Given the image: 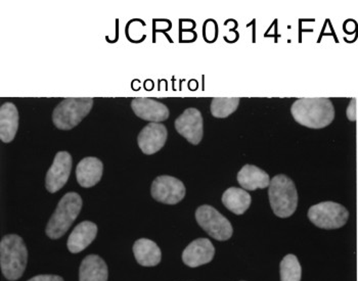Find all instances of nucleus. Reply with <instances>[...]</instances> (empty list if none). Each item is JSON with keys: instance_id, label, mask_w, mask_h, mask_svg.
I'll list each match as a JSON object with an SVG mask.
<instances>
[{"instance_id": "nucleus-1", "label": "nucleus", "mask_w": 358, "mask_h": 281, "mask_svg": "<svg viewBox=\"0 0 358 281\" xmlns=\"http://www.w3.org/2000/svg\"><path fill=\"white\" fill-rule=\"evenodd\" d=\"M291 114L300 125L311 129H322L335 119V108L330 99H299L292 105Z\"/></svg>"}, {"instance_id": "nucleus-2", "label": "nucleus", "mask_w": 358, "mask_h": 281, "mask_svg": "<svg viewBox=\"0 0 358 281\" xmlns=\"http://www.w3.org/2000/svg\"><path fill=\"white\" fill-rule=\"evenodd\" d=\"M28 251L23 238L17 234L3 236L0 243V266L8 280H20L27 267Z\"/></svg>"}, {"instance_id": "nucleus-3", "label": "nucleus", "mask_w": 358, "mask_h": 281, "mask_svg": "<svg viewBox=\"0 0 358 281\" xmlns=\"http://www.w3.org/2000/svg\"><path fill=\"white\" fill-rule=\"evenodd\" d=\"M268 196L273 213L280 218H289L297 210V188L287 175H276L271 179Z\"/></svg>"}, {"instance_id": "nucleus-4", "label": "nucleus", "mask_w": 358, "mask_h": 281, "mask_svg": "<svg viewBox=\"0 0 358 281\" xmlns=\"http://www.w3.org/2000/svg\"><path fill=\"white\" fill-rule=\"evenodd\" d=\"M83 208V199L76 192H68L59 201L55 213L46 226V236L52 240H59L76 220Z\"/></svg>"}, {"instance_id": "nucleus-5", "label": "nucleus", "mask_w": 358, "mask_h": 281, "mask_svg": "<svg viewBox=\"0 0 358 281\" xmlns=\"http://www.w3.org/2000/svg\"><path fill=\"white\" fill-rule=\"evenodd\" d=\"M94 106L92 97H69L63 99L52 113V122L61 130L76 127L90 114Z\"/></svg>"}, {"instance_id": "nucleus-6", "label": "nucleus", "mask_w": 358, "mask_h": 281, "mask_svg": "<svg viewBox=\"0 0 358 281\" xmlns=\"http://www.w3.org/2000/svg\"><path fill=\"white\" fill-rule=\"evenodd\" d=\"M309 220L322 229H338L346 224L349 212L344 206L335 201H324L309 208Z\"/></svg>"}, {"instance_id": "nucleus-7", "label": "nucleus", "mask_w": 358, "mask_h": 281, "mask_svg": "<svg viewBox=\"0 0 358 281\" xmlns=\"http://www.w3.org/2000/svg\"><path fill=\"white\" fill-rule=\"evenodd\" d=\"M196 220L214 240H229L233 236L234 229L229 219L225 218L215 208L203 205L196 211Z\"/></svg>"}, {"instance_id": "nucleus-8", "label": "nucleus", "mask_w": 358, "mask_h": 281, "mask_svg": "<svg viewBox=\"0 0 358 281\" xmlns=\"http://www.w3.org/2000/svg\"><path fill=\"white\" fill-rule=\"evenodd\" d=\"M185 185L176 177L162 175L157 177L152 183V199L166 205H176L185 196Z\"/></svg>"}, {"instance_id": "nucleus-9", "label": "nucleus", "mask_w": 358, "mask_h": 281, "mask_svg": "<svg viewBox=\"0 0 358 281\" xmlns=\"http://www.w3.org/2000/svg\"><path fill=\"white\" fill-rule=\"evenodd\" d=\"M176 129L192 145H198L204 135V122L200 110L187 108L176 120Z\"/></svg>"}, {"instance_id": "nucleus-10", "label": "nucleus", "mask_w": 358, "mask_h": 281, "mask_svg": "<svg viewBox=\"0 0 358 281\" xmlns=\"http://www.w3.org/2000/svg\"><path fill=\"white\" fill-rule=\"evenodd\" d=\"M71 169H72V156L68 152H57L52 167L46 173V189L55 194L65 187L70 177Z\"/></svg>"}, {"instance_id": "nucleus-11", "label": "nucleus", "mask_w": 358, "mask_h": 281, "mask_svg": "<svg viewBox=\"0 0 358 281\" xmlns=\"http://www.w3.org/2000/svg\"><path fill=\"white\" fill-rule=\"evenodd\" d=\"M168 131L161 123H150L145 126L138 136V147L145 154H154L164 147Z\"/></svg>"}, {"instance_id": "nucleus-12", "label": "nucleus", "mask_w": 358, "mask_h": 281, "mask_svg": "<svg viewBox=\"0 0 358 281\" xmlns=\"http://www.w3.org/2000/svg\"><path fill=\"white\" fill-rule=\"evenodd\" d=\"M215 247L208 238L192 241L182 253V261L187 266L196 268L208 264L213 260Z\"/></svg>"}, {"instance_id": "nucleus-13", "label": "nucleus", "mask_w": 358, "mask_h": 281, "mask_svg": "<svg viewBox=\"0 0 358 281\" xmlns=\"http://www.w3.org/2000/svg\"><path fill=\"white\" fill-rule=\"evenodd\" d=\"M131 108L138 118L151 123H161L169 118L168 108L156 99L136 97L131 101Z\"/></svg>"}, {"instance_id": "nucleus-14", "label": "nucleus", "mask_w": 358, "mask_h": 281, "mask_svg": "<svg viewBox=\"0 0 358 281\" xmlns=\"http://www.w3.org/2000/svg\"><path fill=\"white\" fill-rule=\"evenodd\" d=\"M97 226L90 221H84L73 229L68 238V250L72 254H78L84 251L88 245L96 240Z\"/></svg>"}, {"instance_id": "nucleus-15", "label": "nucleus", "mask_w": 358, "mask_h": 281, "mask_svg": "<svg viewBox=\"0 0 358 281\" xmlns=\"http://www.w3.org/2000/svg\"><path fill=\"white\" fill-rule=\"evenodd\" d=\"M103 172V165L101 160L94 157L84 158L77 165V181L84 188L94 187L101 181Z\"/></svg>"}, {"instance_id": "nucleus-16", "label": "nucleus", "mask_w": 358, "mask_h": 281, "mask_svg": "<svg viewBox=\"0 0 358 281\" xmlns=\"http://www.w3.org/2000/svg\"><path fill=\"white\" fill-rule=\"evenodd\" d=\"M108 266L97 254L85 257L79 268V281H108Z\"/></svg>"}, {"instance_id": "nucleus-17", "label": "nucleus", "mask_w": 358, "mask_h": 281, "mask_svg": "<svg viewBox=\"0 0 358 281\" xmlns=\"http://www.w3.org/2000/svg\"><path fill=\"white\" fill-rule=\"evenodd\" d=\"M19 128V112L13 103H4L0 108V138L3 143L14 140Z\"/></svg>"}, {"instance_id": "nucleus-18", "label": "nucleus", "mask_w": 358, "mask_h": 281, "mask_svg": "<svg viewBox=\"0 0 358 281\" xmlns=\"http://www.w3.org/2000/svg\"><path fill=\"white\" fill-rule=\"evenodd\" d=\"M238 185L245 190H256L258 188L269 187L271 177L260 168L254 165H245L238 171Z\"/></svg>"}, {"instance_id": "nucleus-19", "label": "nucleus", "mask_w": 358, "mask_h": 281, "mask_svg": "<svg viewBox=\"0 0 358 281\" xmlns=\"http://www.w3.org/2000/svg\"><path fill=\"white\" fill-rule=\"evenodd\" d=\"M134 254L138 264L143 267L157 266L162 259L160 247L148 238H141L134 243Z\"/></svg>"}, {"instance_id": "nucleus-20", "label": "nucleus", "mask_w": 358, "mask_h": 281, "mask_svg": "<svg viewBox=\"0 0 358 281\" xmlns=\"http://www.w3.org/2000/svg\"><path fill=\"white\" fill-rule=\"evenodd\" d=\"M222 203L227 210L236 215H243L251 206L252 198L243 188L231 187L222 194Z\"/></svg>"}, {"instance_id": "nucleus-21", "label": "nucleus", "mask_w": 358, "mask_h": 281, "mask_svg": "<svg viewBox=\"0 0 358 281\" xmlns=\"http://www.w3.org/2000/svg\"><path fill=\"white\" fill-rule=\"evenodd\" d=\"M240 101L238 97H214L210 107L212 116L218 119L227 118L238 110Z\"/></svg>"}, {"instance_id": "nucleus-22", "label": "nucleus", "mask_w": 358, "mask_h": 281, "mask_svg": "<svg viewBox=\"0 0 358 281\" xmlns=\"http://www.w3.org/2000/svg\"><path fill=\"white\" fill-rule=\"evenodd\" d=\"M280 281H301L302 268L295 254H287L280 265Z\"/></svg>"}, {"instance_id": "nucleus-23", "label": "nucleus", "mask_w": 358, "mask_h": 281, "mask_svg": "<svg viewBox=\"0 0 358 281\" xmlns=\"http://www.w3.org/2000/svg\"><path fill=\"white\" fill-rule=\"evenodd\" d=\"M347 118L349 121L355 122L358 118V107H357V99H352L347 107L346 110Z\"/></svg>"}, {"instance_id": "nucleus-24", "label": "nucleus", "mask_w": 358, "mask_h": 281, "mask_svg": "<svg viewBox=\"0 0 358 281\" xmlns=\"http://www.w3.org/2000/svg\"><path fill=\"white\" fill-rule=\"evenodd\" d=\"M28 281H64L63 278L59 275H52V274H45V275L35 276Z\"/></svg>"}, {"instance_id": "nucleus-25", "label": "nucleus", "mask_w": 358, "mask_h": 281, "mask_svg": "<svg viewBox=\"0 0 358 281\" xmlns=\"http://www.w3.org/2000/svg\"><path fill=\"white\" fill-rule=\"evenodd\" d=\"M357 107H358V99H357Z\"/></svg>"}]
</instances>
